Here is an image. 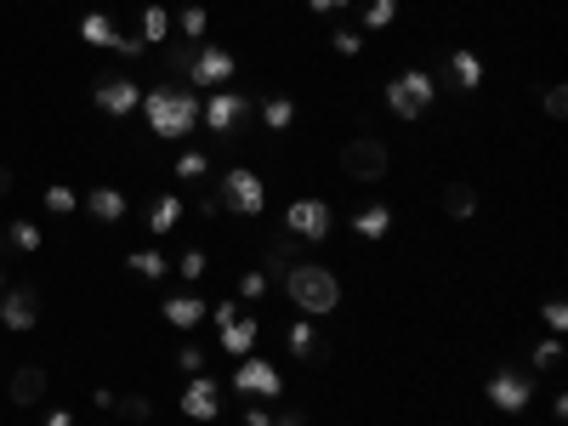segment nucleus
Wrapping results in <instances>:
<instances>
[{
    "mask_svg": "<svg viewBox=\"0 0 568 426\" xmlns=\"http://www.w3.org/2000/svg\"><path fill=\"white\" fill-rule=\"evenodd\" d=\"M142 120H148V131L160 142H182L199 125V91L171 86V80L154 86V91H142Z\"/></svg>",
    "mask_w": 568,
    "mask_h": 426,
    "instance_id": "1",
    "label": "nucleus"
},
{
    "mask_svg": "<svg viewBox=\"0 0 568 426\" xmlns=\"http://www.w3.org/2000/svg\"><path fill=\"white\" fill-rule=\"evenodd\" d=\"M80 40H86V46H103V52H114L120 29H114V18H108V12H86V18H80Z\"/></svg>",
    "mask_w": 568,
    "mask_h": 426,
    "instance_id": "20",
    "label": "nucleus"
},
{
    "mask_svg": "<svg viewBox=\"0 0 568 426\" xmlns=\"http://www.w3.org/2000/svg\"><path fill=\"white\" fill-rule=\"evenodd\" d=\"M205 364H211V347H199V341L177 347V370H182V375H205Z\"/></svg>",
    "mask_w": 568,
    "mask_h": 426,
    "instance_id": "31",
    "label": "nucleus"
},
{
    "mask_svg": "<svg viewBox=\"0 0 568 426\" xmlns=\"http://www.w3.org/2000/svg\"><path fill=\"white\" fill-rule=\"evenodd\" d=\"M284 341H290V353L302 358V364H307V358H324V341H319V330H313V319H296Z\"/></svg>",
    "mask_w": 568,
    "mask_h": 426,
    "instance_id": "22",
    "label": "nucleus"
},
{
    "mask_svg": "<svg viewBox=\"0 0 568 426\" xmlns=\"http://www.w3.org/2000/svg\"><path fill=\"white\" fill-rule=\"evenodd\" d=\"M91 404H97V409H103V415H108V409H120V392L97 387V392H91Z\"/></svg>",
    "mask_w": 568,
    "mask_h": 426,
    "instance_id": "44",
    "label": "nucleus"
},
{
    "mask_svg": "<svg viewBox=\"0 0 568 426\" xmlns=\"http://www.w3.org/2000/svg\"><path fill=\"white\" fill-rule=\"evenodd\" d=\"M239 74V63H233L228 46H199L194 63H188V74H182V86H194V91H222Z\"/></svg>",
    "mask_w": 568,
    "mask_h": 426,
    "instance_id": "8",
    "label": "nucleus"
},
{
    "mask_svg": "<svg viewBox=\"0 0 568 426\" xmlns=\"http://www.w3.org/2000/svg\"><path fill=\"white\" fill-rule=\"evenodd\" d=\"M302 262V256H296V239H290V233H284V239H273V250H267V267H273V273H290V267Z\"/></svg>",
    "mask_w": 568,
    "mask_h": 426,
    "instance_id": "29",
    "label": "nucleus"
},
{
    "mask_svg": "<svg viewBox=\"0 0 568 426\" xmlns=\"http://www.w3.org/2000/svg\"><path fill=\"white\" fill-rule=\"evenodd\" d=\"M6 239H12L18 250H29V256H35V250L46 245V233H40V222H23V216L12 222V228H6Z\"/></svg>",
    "mask_w": 568,
    "mask_h": 426,
    "instance_id": "28",
    "label": "nucleus"
},
{
    "mask_svg": "<svg viewBox=\"0 0 568 426\" xmlns=\"http://www.w3.org/2000/svg\"><path fill=\"white\" fill-rule=\"evenodd\" d=\"M483 392H489V404H495L500 415H517V409L534 404V375L529 370H495Z\"/></svg>",
    "mask_w": 568,
    "mask_h": 426,
    "instance_id": "9",
    "label": "nucleus"
},
{
    "mask_svg": "<svg viewBox=\"0 0 568 426\" xmlns=\"http://www.w3.org/2000/svg\"><path fill=\"white\" fill-rule=\"evenodd\" d=\"M114 52H120L125 63H142V57H148V46H142V35H120V40H114Z\"/></svg>",
    "mask_w": 568,
    "mask_h": 426,
    "instance_id": "39",
    "label": "nucleus"
},
{
    "mask_svg": "<svg viewBox=\"0 0 568 426\" xmlns=\"http://www.w3.org/2000/svg\"><path fill=\"white\" fill-rule=\"evenodd\" d=\"M171 40V12L165 6H148L142 12V46H165Z\"/></svg>",
    "mask_w": 568,
    "mask_h": 426,
    "instance_id": "27",
    "label": "nucleus"
},
{
    "mask_svg": "<svg viewBox=\"0 0 568 426\" xmlns=\"http://www.w3.org/2000/svg\"><path fill=\"white\" fill-rule=\"evenodd\" d=\"M546 114H551V120H563V114H568V91H563V86L546 91Z\"/></svg>",
    "mask_w": 568,
    "mask_h": 426,
    "instance_id": "41",
    "label": "nucleus"
},
{
    "mask_svg": "<svg viewBox=\"0 0 568 426\" xmlns=\"http://www.w3.org/2000/svg\"><path fill=\"white\" fill-rule=\"evenodd\" d=\"M216 330H222L216 353H228V358H250V353H256V341H262V319H250V313H239V319H228V324H216Z\"/></svg>",
    "mask_w": 568,
    "mask_h": 426,
    "instance_id": "14",
    "label": "nucleus"
},
{
    "mask_svg": "<svg viewBox=\"0 0 568 426\" xmlns=\"http://www.w3.org/2000/svg\"><path fill=\"white\" fill-rule=\"evenodd\" d=\"M444 74H449L461 91H478V86H483V57L466 52V46H455V52H449V63H444Z\"/></svg>",
    "mask_w": 568,
    "mask_h": 426,
    "instance_id": "16",
    "label": "nucleus"
},
{
    "mask_svg": "<svg viewBox=\"0 0 568 426\" xmlns=\"http://www.w3.org/2000/svg\"><path fill=\"white\" fill-rule=\"evenodd\" d=\"M387 171H392L387 142H375V137H353L347 148H341V177H347V182H381Z\"/></svg>",
    "mask_w": 568,
    "mask_h": 426,
    "instance_id": "5",
    "label": "nucleus"
},
{
    "mask_svg": "<svg viewBox=\"0 0 568 426\" xmlns=\"http://www.w3.org/2000/svg\"><path fill=\"white\" fill-rule=\"evenodd\" d=\"M353 233H358V239H387V233H392V211H387V205H364V211L353 216Z\"/></svg>",
    "mask_w": 568,
    "mask_h": 426,
    "instance_id": "23",
    "label": "nucleus"
},
{
    "mask_svg": "<svg viewBox=\"0 0 568 426\" xmlns=\"http://www.w3.org/2000/svg\"><path fill=\"white\" fill-rule=\"evenodd\" d=\"M0 290H6V273H0Z\"/></svg>",
    "mask_w": 568,
    "mask_h": 426,
    "instance_id": "49",
    "label": "nucleus"
},
{
    "mask_svg": "<svg viewBox=\"0 0 568 426\" xmlns=\"http://www.w3.org/2000/svg\"><path fill=\"white\" fill-rule=\"evenodd\" d=\"M239 313H245V307H239V302H216L211 313H205V319H216V324H228V319H239Z\"/></svg>",
    "mask_w": 568,
    "mask_h": 426,
    "instance_id": "42",
    "label": "nucleus"
},
{
    "mask_svg": "<svg viewBox=\"0 0 568 426\" xmlns=\"http://www.w3.org/2000/svg\"><path fill=\"white\" fill-rule=\"evenodd\" d=\"M216 205H222L228 216H262V211H267V182H262V171L233 165L228 177H222V188H216Z\"/></svg>",
    "mask_w": 568,
    "mask_h": 426,
    "instance_id": "4",
    "label": "nucleus"
},
{
    "mask_svg": "<svg viewBox=\"0 0 568 426\" xmlns=\"http://www.w3.org/2000/svg\"><path fill=\"white\" fill-rule=\"evenodd\" d=\"M40 398H46V370H29V364H23V370L12 375V404L29 409V404H40Z\"/></svg>",
    "mask_w": 568,
    "mask_h": 426,
    "instance_id": "19",
    "label": "nucleus"
},
{
    "mask_svg": "<svg viewBox=\"0 0 568 426\" xmlns=\"http://www.w3.org/2000/svg\"><path fill=\"white\" fill-rule=\"evenodd\" d=\"M330 46H336L341 57H358L364 52V35H353V29H330Z\"/></svg>",
    "mask_w": 568,
    "mask_h": 426,
    "instance_id": "37",
    "label": "nucleus"
},
{
    "mask_svg": "<svg viewBox=\"0 0 568 426\" xmlns=\"http://www.w3.org/2000/svg\"><path fill=\"white\" fill-rule=\"evenodd\" d=\"M540 319H546L551 330H568V302H563V296H551V302H540Z\"/></svg>",
    "mask_w": 568,
    "mask_h": 426,
    "instance_id": "38",
    "label": "nucleus"
},
{
    "mask_svg": "<svg viewBox=\"0 0 568 426\" xmlns=\"http://www.w3.org/2000/svg\"><path fill=\"white\" fill-rule=\"evenodd\" d=\"M46 426H74V415H69V409H52V415H46Z\"/></svg>",
    "mask_w": 568,
    "mask_h": 426,
    "instance_id": "47",
    "label": "nucleus"
},
{
    "mask_svg": "<svg viewBox=\"0 0 568 426\" xmlns=\"http://www.w3.org/2000/svg\"><path fill=\"white\" fill-rule=\"evenodd\" d=\"M177 273L188 284H199L205 273H211V256H205V250H182V256H177Z\"/></svg>",
    "mask_w": 568,
    "mask_h": 426,
    "instance_id": "33",
    "label": "nucleus"
},
{
    "mask_svg": "<svg viewBox=\"0 0 568 426\" xmlns=\"http://www.w3.org/2000/svg\"><path fill=\"white\" fill-rule=\"evenodd\" d=\"M120 409H125V421H148V415H154V404H148L142 392H131V398H120Z\"/></svg>",
    "mask_w": 568,
    "mask_h": 426,
    "instance_id": "40",
    "label": "nucleus"
},
{
    "mask_svg": "<svg viewBox=\"0 0 568 426\" xmlns=\"http://www.w3.org/2000/svg\"><path fill=\"white\" fill-rule=\"evenodd\" d=\"M273 426H307L302 409H284V415H273Z\"/></svg>",
    "mask_w": 568,
    "mask_h": 426,
    "instance_id": "46",
    "label": "nucleus"
},
{
    "mask_svg": "<svg viewBox=\"0 0 568 426\" xmlns=\"http://www.w3.org/2000/svg\"><path fill=\"white\" fill-rule=\"evenodd\" d=\"M182 216H188V205H182L177 194H160L154 205H148V233H154V239H165V233L182 222Z\"/></svg>",
    "mask_w": 568,
    "mask_h": 426,
    "instance_id": "18",
    "label": "nucleus"
},
{
    "mask_svg": "<svg viewBox=\"0 0 568 426\" xmlns=\"http://www.w3.org/2000/svg\"><path fill=\"white\" fill-rule=\"evenodd\" d=\"M46 211H52V216H74V211H80V194L63 188V182H52V188H46Z\"/></svg>",
    "mask_w": 568,
    "mask_h": 426,
    "instance_id": "32",
    "label": "nucleus"
},
{
    "mask_svg": "<svg viewBox=\"0 0 568 426\" xmlns=\"http://www.w3.org/2000/svg\"><path fill=\"white\" fill-rule=\"evenodd\" d=\"M256 114V97H245V91H211L205 103H199V125H211L216 137H228V131H239V120H250Z\"/></svg>",
    "mask_w": 568,
    "mask_h": 426,
    "instance_id": "7",
    "label": "nucleus"
},
{
    "mask_svg": "<svg viewBox=\"0 0 568 426\" xmlns=\"http://www.w3.org/2000/svg\"><path fill=\"white\" fill-rule=\"evenodd\" d=\"M0 194H12V171L6 165H0Z\"/></svg>",
    "mask_w": 568,
    "mask_h": 426,
    "instance_id": "48",
    "label": "nucleus"
},
{
    "mask_svg": "<svg viewBox=\"0 0 568 426\" xmlns=\"http://www.w3.org/2000/svg\"><path fill=\"white\" fill-rule=\"evenodd\" d=\"M353 0H307V12H319V18H330V12H347Z\"/></svg>",
    "mask_w": 568,
    "mask_h": 426,
    "instance_id": "43",
    "label": "nucleus"
},
{
    "mask_svg": "<svg viewBox=\"0 0 568 426\" xmlns=\"http://www.w3.org/2000/svg\"><path fill=\"white\" fill-rule=\"evenodd\" d=\"M97 108L103 114H114V120H125V114H137L142 108V91H137V80H125V74H97Z\"/></svg>",
    "mask_w": 568,
    "mask_h": 426,
    "instance_id": "12",
    "label": "nucleus"
},
{
    "mask_svg": "<svg viewBox=\"0 0 568 426\" xmlns=\"http://www.w3.org/2000/svg\"><path fill=\"white\" fill-rule=\"evenodd\" d=\"M125 267H131L137 279H171V256H160L154 245H148V250H131V256H125Z\"/></svg>",
    "mask_w": 568,
    "mask_h": 426,
    "instance_id": "21",
    "label": "nucleus"
},
{
    "mask_svg": "<svg viewBox=\"0 0 568 426\" xmlns=\"http://www.w3.org/2000/svg\"><path fill=\"white\" fill-rule=\"evenodd\" d=\"M256 108H262L267 131H290V125H296V103H290V97H267V103H256Z\"/></svg>",
    "mask_w": 568,
    "mask_h": 426,
    "instance_id": "26",
    "label": "nucleus"
},
{
    "mask_svg": "<svg viewBox=\"0 0 568 426\" xmlns=\"http://www.w3.org/2000/svg\"><path fill=\"white\" fill-rule=\"evenodd\" d=\"M86 216H91V222H103V228H108V222H125V194H120V188H91V194H86Z\"/></svg>",
    "mask_w": 568,
    "mask_h": 426,
    "instance_id": "17",
    "label": "nucleus"
},
{
    "mask_svg": "<svg viewBox=\"0 0 568 426\" xmlns=\"http://www.w3.org/2000/svg\"><path fill=\"white\" fill-rule=\"evenodd\" d=\"M0 324H6V330H35L40 324V296L29 290V284L0 290Z\"/></svg>",
    "mask_w": 568,
    "mask_h": 426,
    "instance_id": "13",
    "label": "nucleus"
},
{
    "mask_svg": "<svg viewBox=\"0 0 568 426\" xmlns=\"http://www.w3.org/2000/svg\"><path fill=\"white\" fill-rule=\"evenodd\" d=\"M245 426H273V415H267L262 404H250V409H245Z\"/></svg>",
    "mask_w": 568,
    "mask_h": 426,
    "instance_id": "45",
    "label": "nucleus"
},
{
    "mask_svg": "<svg viewBox=\"0 0 568 426\" xmlns=\"http://www.w3.org/2000/svg\"><path fill=\"white\" fill-rule=\"evenodd\" d=\"M177 35L188 40V46H205V35H211V12H205V6H182L177 12Z\"/></svg>",
    "mask_w": 568,
    "mask_h": 426,
    "instance_id": "24",
    "label": "nucleus"
},
{
    "mask_svg": "<svg viewBox=\"0 0 568 426\" xmlns=\"http://www.w3.org/2000/svg\"><path fill=\"white\" fill-rule=\"evenodd\" d=\"M432 103H438V74L404 69V74H392L387 80V108L398 114V120H421Z\"/></svg>",
    "mask_w": 568,
    "mask_h": 426,
    "instance_id": "3",
    "label": "nucleus"
},
{
    "mask_svg": "<svg viewBox=\"0 0 568 426\" xmlns=\"http://www.w3.org/2000/svg\"><path fill=\"white\" fill-rule=\"evenodd\" d=\"M262 296H267V273L262 267H250L245 279H239V302H262Z\"/></svg>",
    "mask_w": 568,
    "mask_h": 426,
    "instance_id": "35",
    "label": "nucleus"
},
{
    "mask_svg": "<svg viewBox=\"0 0 568 426\" xmlns=\"http://www.w3.org/2000/svg\"><path fill=\"white\" fill-rule=\"evenodd\" d=\"M182 182H199L205 171H211V154H199V148H188V154H177V165H171Z\"/></svg>",
    "mask_w": 568,
    "mask_h": 426,
    "instance_id": "30",
    "label": "nucleus"
},
{
    "mask_svg": "<svg viewBox=\"0 0 568 426\" xmlns=\"http://www.w3.org/2000/svg\"><path fill=\"white\" fill-rule=\"evenodd\" d=\"M557 364H563V341L551 336V341H540V347H534V370H557Z\"/></svg>",
    "mask_w": 568,
    "mask_h": 426,
    "instance_id": "36",
    "label": "nucleus"
},
{
    "mask_svg": "<svg viewBox=\"0 0 568 426\" xmlns=\"http://www.w3.org/2000/svg\"><path fill=\"white\" fill-rule=\"evenodd\" d=\"M387 23H398V0H370L364 6V29H387Z\"/></svg>",
    "mask_w": 568,
    "mask_h": 426,
    "instance_id": "34",
    "label": "nucleus"
},
{
    "mask_svg": "<svg viewBox=\"0 0 568 426\" xmlns=\"http://www.w3.org/2000/svg\"><path fill=\"white\" fill-rule=\"evenodd\" d=\"M233 392H245V398H284V375L267 364V358H239V370H233Z\"/></svg>",
    "mask_w": 568,
    "mask_h": 426,
    "instance_id": "10",
    "label": "nucleus"
},
{
    "mask_svg": "<svg viewBox=\"0 0 568 426\" xmlns=\"http://www.w3.org/2000/svg\"><path fill=\"white\" fill-rule=\"evenodd\" d=\"M284 296H290V307H296L302 319H330L341 307V279L319 262H296L284 273Z\"/></svg>",
    "mask_w": 568,
    "mask_h": 426,
    "instance_id": "2",
    "label": "nucleus"
},
{
    "mask_svg": "<svg viewBox=\"0 0 568 426\" xmlns=\"http://www.w3.org/2000/svg\"><path fill=\"white\" fill-rule=\"evenodd\" d=\"M284 233L290 239H307V245H319L336 233V211H330V199H290V211H284Z\"/></svg>",
    "mask_w": 568,
    "mask_h": 426,
    "instance_id": "6",
    "label": "nucleus"
},
{
    "mask_svg": "<svg viewBox=\"0 0 568 426\" xmlns=\"http://www.w3.org/2000/svg\"><path fill=\"white\" fill-rule=\"evenodd\" d=\"M165 324L171 330H194V324H205V313H211V302H199L194 290H177V296H165Z\"/></svg>",
    "mask_w": 568,
    "mask_h": 426,
    "instance_id": "15",
    "label": "nucleus"
},
{
    "mask_svg": "<svg viewBox=\"0 0 568 426\" xmlns=\"http://www.w3.org/2000/svg\"><path fill=\"white\" fill-rule=\"evenodd\" d=\"M182 415H188V421H216V415H222V381H216L211 370L188 375V387H182Z\"/></svg>",
    "mask_w": 568,
    "mask_h": 426,
    "instance_id": "11",
    "label": "nucleus"
},
{
    "mask_svg": "<svg viewBox=\"0 0 568 426\" xmlns=\"http://www.w3.org/2000/svg\"><path fill=\"white\" fill-rule=\"evenodd\" d=\"M444 216H449V222H472V216H478V194H472L466 182L444 188Z\"/></svg>",
    "mask_w": 568,
    "mask_h": 426,
    "instance_id": "25",
    "label": "nucleus"
}]
</instances>
